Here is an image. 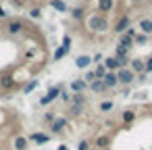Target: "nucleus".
<instances>
[{"label":"nucleus","mask_w":152,"mask_h":150,"mask_svg":"<svg viewBox=\"0 0 152 150\" xmlns=\"http://www.w3.org/2000/svg\"><path fill=\"white\" fill-rule=\"evenodd\" d=\"M88 25H90L92 31H106V29H108V23H106V19H104L102 15L90 17V19H88Z\"/></svg>","instance_id":"1"},{"label":"nucleus","mask_w":152,"mask_h":150,"mask_svg":"<svg viewBox=\"0 0 152 150\" xmlns=\"http://www.w3.org/2000/svg\"><path fill=\"white\" fill-rule=\"evenodd\" d=\"M117 79H119V83H123V86H129V83H133V79H135V73H133L129 67H121V69L117 71Z\"/></svg>","instance_id":"2"},{"label":"nucleus","mask_w":152,"mask_h":150,"mask_svg":"<svg viewBox=\"0 0 152 150\" xmlns=\"http://www.w3.org/2000/svg\"><path fill=\"white\" fill-rule=\"evenodd\" d=\"M58 96H61V86H54V88H50V90L46 92V96L40 98V104H42V106H48V104L54 102Z\"/></svg>","instance_id":"3"},{"label":"nucleus","mask_w":152,"mask_h":150,"mask_svg":"<svg viewBox=\"0 0 152 150\" xmlns=\"http://www.w3.org/2000/svg\"><path fill=\"white\" fill-rule=\"evenodd\" d=\"M102 81H104V86L110 90V88H117L119 86V79H117V71H106V75L102 77Z\"/></svg>","instance_id":"4"},{"label":"nucleus","mask_w":152,"mask_h":150,"mask_svg":"<svg viewBox=\"0 0 152 150\" xmlns=\"http://www.w3.org/2000/svg\"><path fill=\"white\" fill-rule=\"evenodd\" d=\"M65 127H67V119H65V117H56V119L50 123V131H52V133H61Z\"/></svg>","instance_id":"5"},{"label":"nucleus","mask_w":152,"mask_h":150,"mask_svg":"<svg viewBox=\"0 0 152 150\" xmlns=\"http://www.w3.org/2000/svg\"><path fill=\"white\" fill-rule=\"evenodd\" d=\"M86 88H88V83H86L83 79H73V81H71V92H73V94H83Z\"/></svg>","instance_id":"6"},{"label":"nucleus","mask_w":152,"mask_h":150,"mask_svg":"<svg viewBox=\"0 0 152 150\" xmlns=\"http://www.w3.org/2000/svg\"><path fill=\"white\" fill-rule=\"evenodd\" d=\"M75 65H77V69H88V65H92V56L90 54H81V56L75 59Z\"/></svg>","instance_id":"7"},{"label":"nucleus","mask_w":152,"mask_h":150,"mask_svg":"<svg viewBox=\"0 0 152 150\" xmlns=\"http://www.w3.org/2000/svg\"><path fill=\"white\" fill-rule=\"evenodd\" d=\"M104 67H106V71H119V69H121L117 56H108V59H104Z\"/></svg>","instance_id":"8"},{"label":"nucleus","mask_w":152,"mask_h":150,"mask_svg":"<svg viewBox=\"0 0 152 150\" xmlns=\"http://www.w3.org/2000/svg\"><path fill=\"white\" fill-rule=\"evenodd\" d=\"M29 140L36 142V144H48V142H50V135H46V133H42V131H36V133L29 135Z\"/></svg>","instance_id":"9"},{"label":"nucleus","mask_w":152,"mask_h":150,"mask_svg":"<svg viewBox=\"0 0 152 150\" xmlns=\"http://www.w3.org/2000/svg\"><path fill=\"white\" fill-rule=\"evenodd\" d=\"M129 65H131L129 69H131L133 73H146V71H144V61H142V59H131Z\"/></svg>","instance_id":"10"},{"label":"nucleus","mask_w":152,"mask_h":150,"mask_svg":"<svg viewBox=\"0 0 152 150\" xmlns=\"http://www.w3.org/2000/svg\"><path fill=\"white\" fill-rule=\"evenodd\" d=\"M90 90H92V92H96V94H102V92H106L108 88L104 86V81H102V79H94V81L90 83Z\"/></svg>","instance_id":"11"},{"label":"nucleus","mask_w":152,"mask_h":150,"mask_svg":"<svg viewBox=\"0 0 152 150\" xmlns=\"http://www.w3.org/2000/svg\"><path fill=\"white\" fill-rule=\"evenodd\" d=\"M0 88H2V90H13L15 88V79L11 75H2V77H0Z\"/></svg>","instance_id":"12"},{"label":"nucleus","mask_w":152,"mask_h":150,"mask_svg":"<svg viewBox=\"0 0 152 150\" xmlns=\"http://www.w3.org/2000/svg\"><path fill=\"white\" fill-rule=\"evenodd\" d=\"M21 29H23V23H21V21H11V23L7 25V31H9L11 36H17Z\"/></svg>","instance_id":"13"},{"label":"nucleus","mask_w":152,"mask_h":150,"mask_svg":"<svg viewBox=\"0 0 152 150\" xmlns=\"http://www.w3.org/2000/svg\"><path fill=\"white\" fill-rule=\"evenodd\" d=\"M127 27H129V17H123V19H119V23L115 25V31H117V34H125Z\"/></svg>","instance_id":"14"},{"label":"nucleus","mask_w":152,"mask_h":150,"mask_svg":"<svg viewBox=\"0 0 152 150\" xmlns=\"http://www.w3.org/2000/svg\"><path fill=\"white\" fill-rule=\"evenodd\" d=\"M27 144H29L27 138H23V135H17L15 138V150H27Z\"/></svg>","instance_id":"15"},{"label":"nucleus","mask_w":152,"mask_h":150,"mask_svg":"<svg viewBox=\"0 0 152 150\" xmlns=\"http://www.w3.org/2000/svg\"><path fill=\"white\" fill-rule=\"evenodd\" d=\"M140 29H142L146 36L152 34V21H150V19H142V21H140Z\"/></svg>","instance_id":"16"},{"label":"nucleus","mask_w":152,"mask_h":150,"mask_svg":"<svg viewBox=\"0 0 152 150\" xmlns=\"http://www.w3.org/2000/svg\"><path fill=\"white\" fill-rule=\"evenodd\" d=\"M131 44H133V38H131V36H127V34H121V38H119V46L129 48Z\"/></svg>","instance_id":"17"},{"label":"nucleus","mask_w":152,"mask_h":150,"mask_svg":"<svg viewBox=\"0 0 152 150\" xmlns=\"http://www.w3.org/2000/svg\"><path fill=\"white\" fill-rule=\"evenodd\" d=\"M71 104H83V106H86V104H88V98H86L83 94H73V96H71Z\"/></svg>","instance_id":"18"},{"label":"nucleus","mask_w":152,"mask_h":150,"mask_svg":"<svg viewBox=\"0 0 152 150\" xmlns=\"http://www.w3.org/2000/svg\"><path fill=\"white\" fill-rule=\"evenodd\" d=\"M83 108H86L83 104H71V108H69V115H71V117H79V115L83 113Z\"/></svg>","instance_id":"19"},{"label":"nucleus","mask_w":152,"mask_h":150,"mask_svg":"<svg viewBox=\"0 0 152 150\" xmlns=\"http://www.w3.org/2000/svg\"><path fill=\"white\" fill-rule=\"evenodd\" d=\"M50 7L56 9L58 13H65V11H67V4L63 2V0H50Z\"/></svg>","instance_id":"20"},{"label":"nucleus","mask_w":152,"mask_h":150,"mask_svg":"<svg viewBox=\"0 0 152 150\" xmlns=\"http://www.w3.org/2000/svg\"><path fill=\"white\" fill-rule=\"evenodd\" d=\"M133 119H135V113H133V110H123V113H121V121H123V123H131Z\"/></svg>","instance_id":"21"},{"label":"nucleus","mask_w":152,"mask_h":150,"mask_svg":"<svg viewBox=\"0 0 152 150\" xmlns=\"http://www.w3.org/2000/svg\"><path fill=\"white\" fill-rule=\"evenodd\" d=\"M98 7H100V11L108 13V11L113 9V0H98Z\"/></svg>","instance_id":"22"},{"label":"nucleus","mask_w":152,"mask_h":150,"mask_svg":"<svg viewBox=\"0 0 152 150\" xmlns=\"http://www.w3.org/2000/svg\"><path fill=\"white\" fill-rule=\"evenodd\" d=\"M67 52H69V50H67L65 46H58V48L54 50V61H61V59H63V56H65Z\"/></svg>","instance_id":"23"},{"label":"nucleus","mask_w":152,"mask_h":150,"mask_svg":"<svg viewBox=\"0 0 152 150\" xmlns=\"http://www.w3.org/2000/svg\"><path fill=\"white\" fill-rule=\"evenodd\" d=\"M94 75H96V79H102V77L106 75V67H104V65H98V67L94 69Z\"/></svg>","instance_id":"24"},{"label":"nucleus","mask_w":152,"mask_h":150,"mask_svg":"<svg viewBox=\"0 0 152 150\" xmlns=\"http://www.w3.org/2000/svg\"><path fill=\"white\" fill-rule=\"evenodd\" d=\"M133 42H135V44H140V46H144V44L148 42V36H146V34H140V36H135V38H133Z\"/></svg>","instance_id":"25"},{"label":"nucleus","mask_w":152,"mask_h":150,"mask_svg":"<svg viewBox=\"0 0 152 150\" xmlns=\"http://www.w3.org/2000/svg\"><path fill=\"white\" fill-rule=\"evenodd\" d=\"M36 88H38V81H36V79H31L29 83H25L23 92H25V94H29V92H31V90H36Z\"/></svg>","instance_id":"26"},{"label":"nucleus","mask_w":152,"mask_h":150,"mask_svg":"<svg viewBox=\"0 0 152 150\" xmlns=\"http://www.w3.org/2000/svg\"><path fill=\"white\" fill-rule=\"evenodd\" d=\"M110 108H113V102H110V100H102V102H100V110H102V113H108Z\"/></svg>","instance_id":"27"},{"label":"nucleus","mask_w":152,"mask_h":150,"mask_svg":"<svg viewBox=\"0 0 152 150\" xmlns=\"http://www.w3.org/2000/svg\"><path fill=\"white\" fill-rule=\"evenodd\" d=\"M96 146H98V148H104V146H108V138H106V135H100V138L96 140Z\"/></svg>","instance_id":"28"},{"label":"nucleus","mask_w":152,"mask_h":150,"mask_svg":"<svg viewBox=\"0 0 152 150\" xmlns=\"http://www.w3.org/2000/svg\"><path fill=\"white\" fill-rule=\"evenodd\" d=\"M71 15H73V19H81V17H83V9H81V7H79V9H73Z\"/></svg>","instance_id":"29"},{"label":"nucleus","mask_w":152,"mask_h":150,"mask_svg":"<svg viewBox=\"0 0 152 150\" xmlns=\"http://www.w3.org/2000/svg\"><path fill=\"white\" fill-rule=\"evenodd\" d=\"M94 79H96V75H94V71H88V73H86V77H83V81H86V83H92Z\"/></svg>","instance_id":"30"},{"label":"nucleus","mask_w":152,"mask_h":150,"mask_svg":"<svg viewBox=\"0 0 152 150\" xmlns=\"http://www.w3.org/2000/svg\"><path fill=\"white\" fill-rule=\"evenodd\" d=\"M40 15H42L40 9H31V11H29V17H31V19H40Z\"/></svg>","instance_id":"31"},{"label":"nucleus","mask_w":152,"mask_h":150,"mask_svg":"<svg viewBox=\"0 0 152 150\" xmlns=\"http://www.w3.org/2000/svg\"><path fill=\"white\" fill-rule=\"evenodd\" d=\"M127 50H129V48H125V46H119V44H117V56H125V54H127Z\"/></svg>","instance_id":"32"},{"label":"nucleus","mask_w":152,"mask_h":150,"mask_svg":"<svg viewBox=\"0 0 152 150\" xmlns=\"http://www.w3.org/2000/svg\"><path fill=\"white\" fill-rule=\"evenodd\" d=\"M61 46H65L67 50H71V38H69V36H65V38H63V44H61Z\"/></svg>","instance_id":"33"},{"label":"nucleus","mask_w":152,"mask_h":150,"mask_svg":"<svg viewBox=\"0 0 152 150\" xmlns=\"http://www.w3.org/2000/svg\"><path fill=\"white\" fill-rule=\"evenodd\" d=\"M54 119H56V115H54V113H46V115H44V121H46V123H52Z\"/></svg>","instance_id":"34"},{"label":"nucleus","mask_w":152,"mask_h":150,"mask_svg":"<svg viewBox=\"0 0 152 150\" xmlns=\"http://www.w3.org/2000/svg\"><path fill=\"white\" fill-rule=\"evenodd\" d=\"M144 71H146V73H150V71H152V59L144 61Z\"/></svg>","instance_id":"35"},{"label":"nucleus","mask_w":152,"mask_h":150,"mask_svg":"<svg viewBox=\"0 0 152 150\" xmlns=\"http://www.w3.org/2000/svg\"><path fill=\"white\" fill-rule=\"evenodd\" d=\"M61 100H63V102H71V96H69L67 92H63V90H61Z\"/></svg>","instance_id":"36"},{"label":"nucleus","mask_w":152,"mask_h":150,"mask_svg":"<svg viewBox=\"0 0 152 150\" xmlns=\"http://www.w3.org/2000/svg\"><path fill=\"white\" fill-rule=\"evenodd\" d=\"M79 150H90V142L81 140V142H79Z\"/></svg>","instance_id":"37"},{"label":"nucleus","mask_w":152,"mask_h":150,"mask_svg":"<svg viewBox=\"0 0 152 150\" xmlns=\"http://www.w3.org/2000/svg\"><path fill=\"white\" fill-rule=\"evenodd\" d=\"M4 17H7V11H4L2 7H0V19H4Z\"/></svg>","instance_id":"38"},{"label":"nucleus","mask_w":152,"mask_h":150,"mask_svg":"<svg viewBox=\"0 0 152 150\" xmlns=\"http://www.w3.org/2000/svg\"><path fill=\"white\" fill-rule=\"evenodd\" d=\"M58 150H69V148H67L65 144H61V146H58Z\"/></svg>","instance_id":"39"},{"label":"nucleus","mask_w":152,"mask_h":150,"mask_svg":"<svg viewBox=\"0 0 152 150\" xmlns=\"http://www.w3.org/2000/svg\"><path fill=\"white\" fill-rule=\"evenodd\" d=\"M135 2H144V0H135Z\"/></svg>","instance_id":"40"},{"label":"nucleus","mask_w":152,"mask_h":150,"mask_svg":"<svg viewBox=\"0 0 152 150\" xmlns=\"http://www.w3.org/2000/svg\"><path fill=\"white\" fill-rule=\"evenodd\" d=\"M150 21H152V19H150Z\"/></svg>","instance_id":"41"}]
</instances>
